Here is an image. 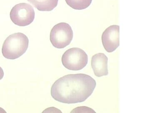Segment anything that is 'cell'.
<instances>
[{
  "instance_id": "obj_6",
  "label": "cell",
  "mask_w": 150,
  "mask_h": 113,
  "mask_svg": "<svg viewBox=\"0 0 150 113\" xmlns=\"http://www.w3.org/2000/svg\"><path fill=\"white\" fill-rule=\"evenodd\" d=\"M101 39L107 52L110 53L116 50L120 45L119 26L114 25L107 28L103 33Z\"/></svg>"
},
{
  "instance_id": "obj_7",
  "label": "cell",
  "mask_w": 150,
  "mask_h": 113,
  "mask_svg": "<svg viewBox=\"0 0 150 113\" xmlns=\"http://www.w3.org/2000/svg\"><path fill=\"white\" fill-rule=\"evenodd\" d=\"M108 58L103 53H98L92 57L91 67L95 75L101 77L108 75Z\"/></svg>"
},
{
  "instance_id": "obj_5",
  "label": "cell",
  "mask_w": 150,
  "mask_h": 113,
  "mask_svg": "<svg viewBox=\"0 0 150 113\" xmlns=\"http://www.w3.org/2000/svg\"><path fill=\"white\" fill-rule=\"evenodd\" d=\"M12 21L20 26H25L32 23L35 19V13L32 6L26 3L16 5L10 14Z\"/></svg>"
},
{
  "instance_id": "obj_1",
  "label": "cell",
  "mask_w": 150,
  "mask_h": 113,
  "mask_svg": "<svg viewBox=\"0 0 150 113\" xmlns=\"http://www.w3.org/2000/svg\"><path fill=\"white\" fill-rule=\"evenodd\" d=\"M96 86V81L90 75L69 74L55 81L51 95L54 100L64 104L81 103L91 96Z\"/></svg>"
},
{
  "instance_id": "obj_8",
  "label": "cell",
  "mask_w": 150,
  "mask_h": 113,
  "mask_svg": "<svg viewBox=\"0 0 150 113\" xmlns=\"http://www.w3.org/2000/svg\"><path fill=\"white\" fill-rule=\"evenodd\" d=\"M38 11H50L58 5L59 0H27Z\"/></svg>"
},
{
  "instance_id": "obj_11",
  "label": "cell",
  "mask_w": 150,
  "mask_h": 113,
  "mask_svg": "<svg viewBox=\"0 0 150 113\" xmlns=\"http://www.w3.org/2000/svg\"><path fill=\"white\" fill-rule=\"evenodd\" d=\"M4 76V72L2 68L0 67V80H1Z\"/></svg>"
},
{
  "instance_id": "obj_4",
  "label": "cell",
  "mask_w": 150,
  "mask_h": 113,
  "mask_svg": "<svg viewBox=\"0 0 150 113\" xmlns=\"http://www.w3.org/2000/svg\"><path fill=\"white\" fill-rule=\"evenodd\" d=\"M73 38L71 27L67 23L62 22L54 26L50 33V39L55 48L63 49L69 45Z\"/></svg>"
},
{
  "instance_id": "obj_2",
  "label": "cell",
  "mask_w": 150,
  "mask_h": 113,
  "mask_svg": "<svg viewBox=\"0 0 150 113\" xmlns=\"http://www.w3.org/2000/svg\"><path fill=\"white\" fill-rule=\"evenodd\" d=\"M29 39L25 34L18 32L9 36L3 44L2 53L5 58L15 59L26 52Z\"/></svg>"
},
{
  "instance_id": "obj_9",
  "label": "cell",
  "mask_w": 150,
  "mask_h": 113,
  "mask_svg": "<svg viewBox=\"0 0 150 113\" xmlns=\"http://www.w3.org/2000/svg\"><path fill=\"white\" fill-rule=\"evenodd\" d=\"M71 8L78 10L85 9L91 4L92 0H65Z\"/></svg>"
},
{
  "instance_id": "obj_10",
  "label": "cell",
  "mask_w": 150,
  "mask_h": 113,
  "mask_svg": "<svg viewBox=\"0 0 150 113\" xmlns=\"http://www.w3.org/2000/svg\"><path fill=\"white\" fill-rule=\"evenodd\" d=\"M73 110H77V111H76L75 112H78L79 111H85L86 112L96 113V112L92 109L86 107H79L77 108H76ZM81 111L79 112H80Z\"/></svg>"
},
{
  "instance_id": "obj_3",
  "label": "cell",
  "mask_w": 150,
  "mask_h": 113,
  "mask_svg": "<svg viewBox=\"0 0 150 113\" xmlns=\"http://www.w3.org/2000/svg\"><path fill=\"white\" fill-rule=\"evenodd\" d=\"M62 64L68 70L77 71L83 69L87 65L88 56L81 49L72 48L62 55Z\"/></svg>"
}]
</instances>
